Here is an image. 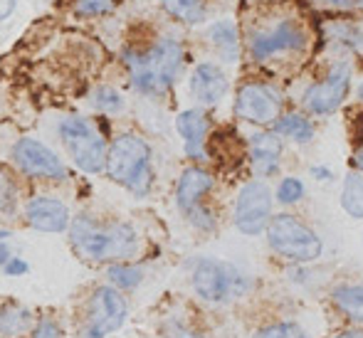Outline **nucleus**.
Returning <instances> with one entry per match:
<instances>
[{"label":"nucleus","mask_w":363,"mask_h":338,"mask_svg":"<svg viewBox=\"0 0 363 338\" xmlns=\"http://www.w3.org/2000/svg\"><path fill=\"white\" fill-rule=\"evenodd\" d=\"M124 64L129 69L131 86L144 96H161L181 77L186 52L173 38H163L146 50H124Z\"/></svg>","instance_id":"obj_1"},{"label":"nucleus","mask_w":363,"mask_h":338,"mask_svg":"<svg viewBox=\"0 0 363 338\" xmlns=\"http://www.w3.org/2000/svg\"><path fill=\"white\" fill-rule=\"evenodd\" d=\"M69 235L77 252L94 262H126L139 252V235L131 225H101L91 215H77L69 222Z\"/></svg>","instance_id":"obj_2"},{"label":"nucleus","mask_w":363,"mask_h":338,"mask_svg":"<svg viewBox=\"0 0 363 338\" xmlns=\"http://www.w3.org/2000/svg\"><path fill=\"white\" fill-rule=\"evenodd\" d=\"M104 168L114 183L126 186L136 196H146L151 191V148L141 136L121 134L106 151Z\"/></svg>","instance_id":"obj_3"},{"label":"nucleus","mask_w":363,"mask_h":338,"mask_svg":"<svg viewBox=\"0 0 363 338\" xmlns=\"http://www.w3.org/2000/svg\"><path fill=\"white\" fill-rule=\"evenodd\" d=\"M264 230H267L269 247L289 262H314L321 254L319 235L291 215H274Z\"/></svg>","instance_id":"obj_4"},{"label":"nucleus","mask_w":363,"mask_h":338,"mask_svg":"<svg viewBox=\"0 0 363 338\" xmlns=\"http://www.w3.org/2000/svg\"><path fill=\"white\" fill-rule=\"evenodd\" d=\"M60 136L67 148L69 158L84 173H99L106 161V141L99 131L91 126L89 119L67 116L60 121Z\"/></svg>","instance_id":"obj_5"},{"label":"nucleus","mask_w":363,"mask_h":338,"mask_svg":"<svg viewBox=\"0 0 363 338\" xmlns=\"http://www.w3.org/2000/svg\"><path fill=\"white\" fill-rule=\"evenodd\" d=\"M235 114L250 124H274L282 114V96L274 86L262 84V81H247L238 91Z\"/></svg>","instance_id":"obj_6"},{"label":"nucleus","mask_w":363,"mask_h":338,"mask_svg":"<svg viewBox=\"0 0 363 338\" xmlns=\"http://www.w3.org/2000/svg\"><path fill=\"white\" fill-rule=\"evenodd\" d=\"M304 47H306V33L294 20H279L277 25L257 30L250 38V55L257 62L282 52H301Z\"/></svg>","instance_id":"obj_7"},{"label":"nucleus","mask_w":363,"mask_h":338,"mask_svg":"<svg viewBox=\"0 0 363 338\" xmlns=\"http://www.w3.org/2000/svg\"><path fill=\"white\" fill-rule=\"evenodd\" d=\"M126 321V301L111 286H99L94 289L89 299V311H86V338H104L111 331L121 329Z\"/></svg>","instance_id":"obj_8"},{"label":"nucleus","mask_w":363,"mask_h":338,"mask_svg":"<svg viewBox=\"0 0 363 338\" xmlns=\"http://www.w3.org/2000/svg\"><path fill=\"white\" fill-rule=\"evenodd\" d=\"M13 163L30 178H45V181H65L67 168L62 158L35 138H20L13 146Z\"/></svg>","instance_id":"obj_9"},{"label":"nucleus","mask_w":363,"mask_h":338,"mask_svg":"<svg viewBox=\"0 0 363 338\" xmlns=\"http://www.w3.org/2000/svg\"><path fill=\"white\" fill-rule=\"evenodd\" d=\"M272 218V193L264 183H247L235 203V225L245 235H259Z\"/></svg>","instance_id":"obj_10"},{"label":"nucleus","mask_w":363,"mask_h":338,"mask_svg":"<svg viewBox=\"0 0 363 338\" xmlns=\"http://www.w3.org/2000/svg\"><path fill=\"white\" fill-rule=\"evenodd\" d=\"M351 69L349 64H334L324 81H316L304 91V106L311 114H331L349 94Z\"/></svg>","instance_id":"obj_11"},{"label":"nucleus","mask_w":363,"mask_h":338,"mask_svg":"<svg viewBox=\"0 0 363 338\" xmlns=\"http://www.w3.org/2000/svg\"><path fill=\"white\" fill-rule=\"evenodd\" d=\"M238 281V271L216 259H201L193 269V286L206 301H225L235 291Z\"/></svg>","instance_id":"obj_12"},{"label":"nucleus","mask_w":363,"mask_h":338,"mask_svg":"<svg viewBox=\"0 0 363 338\" xmlns=\"http://www.w3.org/2000/svg\"><path fill=\"white\" fill-rule=\"evenodd\" d=\"M25 218H28L30 227L40 230V232H65L69 227L67 205L50 196L33 198L25 210Z\"/></svg>","instance_id":"obj_13"},{"label":"nucleus","mask_w":363,"mask_h":338,"mask_svg":"<svg viewBox=\"0 0 363 338\" xmlns=\"http://www.w3.org/2000/svg\"><path fill=\"white\" fill-rule=\"evenodd\" d=\"M191 91L201 104L213 106L218 104L220 99L228 91V77L225 72L213 62H203L198 64L196 72L191 77Z\"/></svg>","instance_id":"obj_14"},{"label":"nucleus","mask_w":363,"mask_h":338,"mask_svg":"<svg viewBox=\"0 0 363 338\" xmlns=\"http://www.w3.org/2000/svg\"><path fill=\"white\" fill-rule=\"evenodd\" d=\"M176 129L183 136L186 143V153L196 161L206 158V136H208V119L203 111L198 109H186L178 114Z\"/></svg>","instance_id":"obj_15"},{"label":"nucleus","mask_w":363,"mask_h":338,"mask_svg":"<svg viewBox=\"0 0 363 338\" xmlns=\"http://www.w3.org/2000/svg\"><path fill=\"white\" fill-rule=\"evenodd\" d=\"M279 156H282V141L277 134L262 131L250 138V158L259 176H272L279 166Z\"/></svg>","instance_id":"obj_16"},{"label":"nucleus","mask_w":363,"mask_h":338,"mask_svg":"<svg viewBox=\"0 0 363 338\" xmlns=\"http://www.w3.org/2000/svg\"><path fill=\"white\" fill-rule=\"evenodd\" d=\"M213 188V176L203 168H188L183 171L181 181H178V191H176V201L178 208L183 213L193 210L196 205H201L203 196Z\"/></svg>","instance_id":"obj_17"},{"label":"nucleus","mask_w":363,"mask_h":338,"mask_svg":"<svg viewBox=\"0 0 363 338\" xmlns=\"http://www.w3.org/2000/svg\"><path fill=\"white\" fill-rule=\"evenodd\" d=\"M208 38H211L213 47L218 50V55L225 62H238L240 52V40H238V28L230 20H218L211 30H208Z\"/></svg>","instance_id":"obj_18"},{"label":"nucleus","mask_w":363,"mask_h":338,"mask_svg":"<svg viewBox=\"0 0 363 338\" xmlns=\"http://www.w3.org/2000/svg\"><path fill=\"white\" fill-rule=\"evenodd\" d=\"M334 301L351 321L363 324V284L359 286H341L334 291Z\"/></svg>","instance_id":"obj_19"},{"label":"nucleus","mask_w":363,"mask_h":338,"mask_svg":"<svg viewBox=\"0 0 363 338\" xmlns=\"http://www.w3.org/2000/svg\"><path fill=\"white\" fill-rule=\"evenodd\" d=\"M30 329V311L20 306H3L0 309V338H18Z\"/></svg>","instance_id":"obj_20"},{"label":"nucleus","mask_w":363,"mask_h":338,"mask_svg":"<svg viewBox=\"0 0 363 338\" xmlns=\"http://www.w3.org/2000/svg\"><path fill=\"white\" fill-rule=\"evenodd\" d=\"M274 134L289 136L299 143H306V141H311V136H314V126H311L309 119H304L301 114H289V116H282L279 121H274Z\"/></svg>","instance_id":"obj_21"},{"label":"nucleus","mask_w":363,"mask_h":338,"mask_svg":"<svg viewBox=\"0 0 363 338\" xmlns=\"http://www.w3.org/2000/svg\"><path fill=\"white\" fill-rule=\"evenodd\" d=\"M341 205L351 218H363V176L361 173H349L341 193Z\"/></svg>","instance_id":"obj_22"},{"label":"nucleus","mask_w":363,"mask_h":338,"mask_svg":"<svg viewBox=\"0 0 363 338\" xmlns=\"http://www.w3.org/2000/svg\"><path fill=\"white\" fill-rule=\"evenodd\" d=\"M91 104L101 114H119L124 109V96L114 89V86H96L94 94H91Z\"/></svg>","instance_id":"obj_23"},{"label":"nucleus","mask_w":363,"mask_h":338,"mask_svg":"<svg viewBox=\"0 0 363 338\" xmlns=\"http://www.w3.org/2000/svg\"><path fill=\"white\" fill-rule=\"evenodd\" d=\"M163 8L173 15V18H181L186 23H201L206 10H203L201 0H163Z\"/></svg>","instance_id":"obj_24"},{"label":"nucleus","mask_w":363,"mask_h":338,"mask_svg":"<svg viewBox=\"0 0 363 338\" xmlns=\"http://www.w3.org/2000/svg\"><path fill=\"white\" fill-rule=\"evenodd\" d=\"M141 269L139 267H131V264H111L109 267V279L114 281L119 289H134L136 284L141 281Z\"/></svg>","instance_id":"obj_25"},{"label":"nucleus","mask_w":363,"mask_h":338,"mask_svg":"<svg viewBox=\"0 0 363 338\" xmlns=\"http://www.w3.org/2000/svg\"><path fill=\"white\" fill-rule=\"evenodd\" d=\"M121 0H77L74 13L79 18H101V15L111 13Z\"/></svg>","instance_id":"obj_26"},{"label":"nucleus","mask_w":363,"mask_h":338,"mask_svg":"<svg viewBox=\"0 0 363 338\" xmlns=\"http://www.w3.org/2000/svg\"><path fill=\"white\" fill-rule=\"evenodd\" d=\"M18 208V188H15L13 178L10 176H0V213L3 215H13Z\"/></svg>","instance_id":"obj_27"},{"label":"nucleus","mask_w":363,"mask_h":338,"mask_svg":"<svg viewBox=\"0 0 363 338\" xmlns=\"http://www.w3.org/2000/svg\"><path fill=\"white\" fill-rule=\"evenodd\" d=\"M301 196H304V186H301L299 178H284V181L279 183V188H277V198H279V203L291 205V203L299 201Z\"/></svg>","instance_id":"obj_28"},{"label":"nucleus","mask_w":363,"mask_h":338,"mask_svg":"<svg viewBox=\"0 0 363 338\" xmlns=\"http://www.w3.org/2000/svg\"><path fill=\"white\" fill-rule=\"evenodd\" d=\"M257 338H306V336L294 324H277V326H269V329H262Z\"/></svg>","instance_id":"obj_29"},{"label":"nucleus","mask_w":363,"mask_h":338,"mask_svg":"<svg viewBox=\"0 0 363 338\" xmlns=\"http://www.w3.org/2000/svg\"><path fill=\"white\" fill-rule=\"evenodd\" d=\"M188 218H191V222L196 225V227H201V230H211L213 225H216V220H213V215L208 213L203 205H196L193 210H188Z\"/></svg>","instance_id":"obj_30"},{"label":"nucleus","mask_w":363,"mask_h":338,"mask_svg":"<svg viewBox=\"0 0 363 338\" xmlns=\"http://www.w3.org/2000/svg\"><path fill=\"white\" fill-rule=\"evenodd\" d=\"M33 338H62V334H60V326L55 324V321H43V324L35 329Z\"/></svg>","instance_id":"obj_31"},{"label":"nucleus","mask_w":363,"mask_h":338,"mask_svg":"<svg viewBox=\"0 0 363 338\" xmlns=\"http://www.w3.org/2000/svg\"><path fill=\"white\" fill-rule=\"evenodd\" d=\"M3 267H5V274H10V276H18V274H25V271H28V264H25L20 257H10Z\"/></svg>","instance_id":"obj_32"},{"label":"nucleus","mask_w":363,"mask_h":338,"mask_svg":"<svg viewBox=\"0 0 363 338\" xmlns=\"http://www.w3.org/2000/svg\"><path fill=\"white\" fill-rule=\"evenodd\" d=\"M10 237V232L8 230H3V232H0V264H5L10 259V249H8V244H5V240Z\"/></svg>","instance_id":"obj_33"},{"label":"nucleus","mask_w":363,"mask_h":338,"mask_svg":"<svg viewBox=\"0 0 363 338\" xmlns=\"http://www.w3.org/2000/svg\"><path fill=\"white\" fill-rule=\"evenodd\" d=\"M15 13V0H0V20H8Z\"/></svg>","instance_id":"obj_34"},{"label":"nucleus","mask_w":363,"mask_h":338,"mask_svg":"<svg viewBox=\"0 0 363 338\" xmlns=\"http://www.w3.org/2000/svg\"><path fill=\"white\" fill-rule=\"evenodd\" d=\"M329 5H339V8H351V5H361L363 0H326Z\"/></svg>","instance_id":"obj_35"},{"label":"nucleus","mask_w":363,"mask_h":338,"mask_svg":"<svg viewBox=\"0 0 363 338\" xmlns=\"http://www.w3.org/2000/svg\"><path fill=\"white\" fill-rule=\"evenodd\" d=\"M311 173H314L319 181H329V178H331V173L326 171V168H311Z\"/></svg>","instance_id":"obj_36"},{"label":"nucleus","mask_w":363,"mask_h":338,"mask_svg":"<svg viewBox=\"0 0 363 338\" xmlns=\"http://www.w3.org/2000/svg\"><path fill=\"white\" fill-rule=\"evenodd\" d=\"M351 163H354L359 171H363V148H359V151L354 153V158H351Z\"/></svg>","instance_id":"obj_37"},{"label":"nucleus","mask_w":363,"mask_h":338,"mask_svg":"<svg viewBox=\"0 0 363 338\" xmlns=\"http://www.w3.org/2000/svg\"><path fill=\"white\" fill-rule=\"evenodd\" d=\"M176 338H203V336H196V334H188V331H181V334H176Z\"/></svg>","instance_id":"obj_38"},{"label":"nucleus","mask_w":363,"mask_h":338,"mask_svg":"<svg viewBox=\"0 0 363 338\" xmlns=\"http://www.w3.org/2000/svg\"><path fill=\"white\" fill-rule=\"evenodd\" d=\"M336 338H363V334H344V336H336Z\"/></svg>","instance_id":"obj_39"},{"label":"nucleus","mask_w":363,"mask_h":338,"mask_svg":"<svg viewBox=\"0 0 363 338\" xmlns=\"http://www.w3.org/2000/svg\"><path fill=\"white\" fill-rule=\"evenodd\" d=\"M359 94H361V99H363V84H361V89H359Z\"/></svg>","instance_id":"obj_40"}]
</instances>
